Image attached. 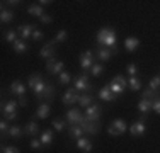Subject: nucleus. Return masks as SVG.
I'll return each mask as SVG.
<instances>
[{"label":"nucleus","mask_w":160,"mask_h":153,"mask_svg":"<svg viewBox=\"0 0 160 153\" xmlns=\"http://www.w3.org/2000/svg\"><path fill=\"white\" fill-rule=\"evenodd\" d=\"M51 126H53V129H55V131H63V128H65V121H62V119H53Z\"/></svg>","instance_id":"37"},{"label":"nucleus","mask_w":160,"mask_h":153,"mask_svg":"<svg viewBox=\"0 0 160 153\" xmlns=\"http://www.w3.org/2000/svg\"><path fill=\"white\" fill-rule=\"evenodd\" d=\"M138 46H140V39H138V37L129 36V37L124 39V48H126V51H129V53L136 51V49H138Z\"/></svg>","instance_id":"19"},{"label":"nucleus","mask_w":160,"mask_h":153,"mask_svg":"<svg viewBox=\"0 0 160 153\" xmlns=\"http://www.w3.org/2000/svg\"><path fill=\"white\" fill-rule=\"evenodd\" d=\"M49 112H51V106L49 104H41L39 107H38V111H36V117H39V119H46V117L49 116Z\"/></svg>","instance_id":"21"},{"label":"nucleus","mask_w":160,"mask_h":153,"mask_svg":"<svg viewBox=\"0 0 160 153\" xmlns=\"http://www.w3.org/2000/svg\"><path fill=\"white\" fill-rule=\"evenodd\" d=\"M80 128L83 129V133H87V135H97L99 129H101V124L96 121H89L85 116L82 117V121H80Z\"/></svg>","instance_id":"7"},{"label":"nucleus","mask_w":160,"mask_h":153,"mask_svg":"<svg viewBox=\"0 0 160 153\" xmlns=\"http://www.w3.org/2000/svg\"><path fill=\"white\" fill-rule=\"evenodd\" d=\"M19 106H21V107L28 106V101H26V97H19Z\"/></svg>","instance_id":"46"},{"label":"nucleus","mask_w":160,"mask_h":153,"mask_svg":"<svg viewBox=\"0 0 160 153\" xmlns=\"http://www.w3.org/2000/svg\"><path fill=\"white\" fill-rule=\"evenodd\" d=\"M5 41H7V43H10V44L16 43V41H17V32H16V31H12V29L7 31V32H5Z\"/></svg>","instance_id":"36"},{"label":"nucleus","mask_w":160,"mask_h":153,"mask_svg":"<svg viewBox=\"0 0 160 153\" xmlns=\"http://www.w3.org/2000/svg\"><path fill=\"white\" fill-rule=\"evenodd\" d=\"M2 153H21L17 146H2Z\"/></svg>","instance_id":"42"},{"label":"nucleus","mask_w":160,"mask_h":153,"mask_svg":"<svg viewBox=\"0 0 160 153\" xmlns=\"http://www.w3.org/2000/svg\"><path fill=\"white\" fill-rule=\"evenodd\" d=\"M9 128H10V126L7 124V121H5V119L0 122V131H2V136H7V131H9Z\"/></svg>","instance_id":"43"},{"label":"nucleus","mask_w":160,"mask_h":153,"mask_svg":"<svg viewBox=\"0 0 160 153\" xmlns=\"http://www.w3.org/2000/svg\"><path fill=\"white\" fill-rule=\"evenodd\" d=\"M129 133L131 136H143L147 133V122H145V116H142L138 121H135L129 126Z\"/></svg>","instance_id":"8"},{"label":"nucleus","mask_w":160,"mask_h":153,"mask_svg":"<svg viewBox=\"0 0 160 153\" xmlns=\"http://www.w3.org/2000/svg\"><path fill=\"white\" fill-rule=\"evenodd\" d=\"M28 85L34 94L38 95V99H51L55 94V89L51 87V83H48L41 75H29Z\"/></svg>","instance_id":"1"},{"label":"nucleus","mask_w":160,"mask_h":153,"mask_svg":"<svg viewBox=\"0 0 160 153\" xmlns=\"http://www.w3.org/2000/svg\"><path fill=\"white\" fill-rule=\"evenodd\" d=\"M41 143H43V146H49V145L53 143V131L51 129H46V131L41 133Z\"/></svg>","instance_id":"26"},{"label":"nucleus","mask_w":160,"mask_h":153,"mask_svg":"<svg viewBox=\"0 0 160 153\" xmlns=\"http://www.w3.org/2000/svg\"><path fill=\"white\" fill-rule=\"evenodd\" d=\"M12 48H14L16 53H26L28 51V43H26L24 39H17L16 43L12 44Z\"/></svg>","instance_id":"28"},{"label":"nucleus","mask_w":160,"mask_h":153,"mask_svg":"<svg viewBox=\"0 0 160 153\" xmlns=\"http://www.w3.org/2000/svg\"><path fill=\"white\" fill-rule=\"evenodd\" d=\"M92 95L90 94H83V95H80V101H78V106L80 107H83V109H87L89 106H92L94 104V101H92Z\"/></svg>","instance_id":"27"},{"label":"nucleus","mask_w":160,"mask_h":153,"mask_svg":"<svg viewBox=\"0 0 160 153\" xmlns=\"http://www.w3.org/2000/svg\"><path fill=\"white\" fill-rule=\"evenodd\" d=\"M53 41L51 43H48V44H44L43 48H41V51H39V56L41 58H46V60H51L53 56H55V48H53Z\"/></svg>","instance_id":"17"},{"label":"nucleus","mask_w":160,"mask_h":153,"mask_svg":"<svg viewBox=\"0 0 160 153\" xmlns=\"http://www.w3.org/2000/svg\"><path fill=\"white\" fill-rule=\"evenodd\" d=\"M94 56H96V53H92L90 49L80 53L78 60H80V67H82V70L89 72L90 68H92V65H94Z\"/></svg>","instance_id":"6"},{"label":"nucleus","mask_w":160,"mask_h":153,"mask_svg":"<svg viewBox=\"0 0 160 153\" xmlns=\"http://www.w3.org/2000/svg\"><path fill=\"white\" fill-rule=\"evenodd\" d=\"M28 12L31 15H34V17H38V19H41L44 15V10H43V7H41L39 3H32V5H29Z\"/></svg>","instance_id":"23"},{"label":"nucleus","mask_w":160,"mask_h":153,"mask_svg":"<svg viewBox=\"0 0 160 153\" xmlns=\"http://www.w3.org/2000/svg\"><path fill=\"white\" fill-rule=\"evenodd\" d=\"M32 39L34 41H41V39H43V37H44V34H43V31H39V29H36V31H34V32H32Z\"/></svg>","instance_id":"44"},{"label":"nucleus","mask_w":160,"mask_h":153,"mask_svg":"<svg viewBox=\"0 0 160 153\" xmlns=\"http://www.w3.org/2000/svg\"><path fill=\"white\" fill-rule=\"evenodd\" d=\"M9 92L10 95H16V97H24L26 94V85L21 82V80H14L9 87Z\"/></svg>","instance_id":"13"},{"label":"nucleus","mask_w":160,"mask_h":153,"mask_svg":"<svg viewBox=\"0 0 160 153\" xmlns=\"http://www.w3.org/2000/svg\"><path fill=\"white\" fill-rule=\"evenodd\" d=\"M77 148H78V150H82V151H85V153H90V151H92V143H90L89 138L82 136V138H78V140H77Z\"/></svg>","instance_id":"18"},{"label":"nucleus","mask_w":160,"mask_h":153,"mask_svg":"<svg viewBox=\"0 0 160 153\" xmlns=\"http://www.w3.org/2000/svg\"><path fill=\"white\" fill-rule=\"evenodd\" d=\"M82 117H83V116L78 112L77 109H70V111L67 112V122H68L70 126H78L80 121H82Z\"/></svg>","instance_id":"15"},{"label":"nucleus","mask_w":160,"mask_h":153,"mask_svg":"<svg viewBox=\"0 0 160 153\" xmlns=\"http://www.w3.org/2000/svg\"><path fill=\"white\" fill-rule=\"evenodd\" d=\"M38 3H39L41 7H43V5H51L53 2H49V0H41V2H38Z\"/></svg>","instance_id":"47"},{"label":"nucleus","mask_w":160,"mask_h":153,"mask_svg":"<svg viewBox=\"0 0 160 153\" xmlns=\"http://www.w3.org/2000/svg\"><path fill=\"white\" fill-rule=\"evenodd\" d=\"M150 89L157 92L160 89V76H153V78L150 80Z\"/></svg>","instance_id":"38"},{"label":"nucleus","mask_w":160,"mask_h":153,"mask_svg":"<svg viewBox=\"0 0 160 153\" xmlns=\"http://www.w3.org/2000/svg\"><path fill=\"white\" fill-rule=\"evenodd\" d=\"M157 97H160V95L155 90H152V89H147L142 94V99H147V101H153V99H157Z\"/></svg>","instance_id":"34"},{"label":"nucleus","mask_w":160,"mask_h":153,"mask_svg":"<svg viewBox=\"0 0 160 153\" xmlns=\"http://www.w3.org/2000/svg\"><path fill=\"white\" fill-rule=\"evenodd\" d=\"M101 112H102V107L94 102L92 106H89V107L85 109V117H87L89 121L99 122V119H101Z\"/></svg>","instance_id":"10"},{"label":"nucleus","mask_w":160,"mask_h":153,"mask_svg":"<svg viewBox=\"0 0 160 153\" xmlns=\"http://www.w3.org/2000/svg\"><path fill=\"white\" fill-rule=\"evenodd\" d=\"M70 80H72V76H70L68 72H62V73L58 75V83H60V85H68Z\"/></svg>","instance_id":"33"},{"label":"nucleus","mask_w":160,"mask_h":153,"mask_svg":"<svg viewBox=\"0 0 160 153\" xmlns=\"http://www.w3.org/2000/svg\"><path fill=\"white\" fill-rule=\"evenodd\" d=\"M128 87L131 90H140L142 89V80H140L138 76H131V78L128 80Z\"/></svg>","instance_id":"31"},{"label":"nucleus","mask_w":160,"mask_h":153,"mask_svg":"<svg viewBox=\"0 0 160 153\" xmlns=\"http://www.w3.org/2000/svg\"><path fill=\"white\" fill-rule=\"evenodd\" d=\"M3 3H9V5H12V7L19 5V2H16V0H12V2H3Z\"/></svg>","instance_id":"48"},{"label":"nucleus","mask_w":160,"mask_h":153,"mask_svg":"<svg viewBox=\"0 0 160 153\" xmlns=\"http://www.w3.org/2000/svg\"><path fill=\"white\" fill-rule=\"evenodd\" d=\"M126 129H128V124L123 119H114L111 122V126L108 128V133L111 136H119V135H124Z\"/></svg>","instance_id":"5"},{"label":"nucleus","mask_w":160,"mask_h":153,"mask_svg":"<svg viewBox=\"0 0 160 153\" xmlns=\"http://www.w3.org/2000/svg\"><path fill=\"white\" fill-rule=\"evenodd\" d=\"M97 44H99V48L114 49L116 48V32L111 27H102L97 32Z\"/></svg>","instance_id":"2"},{"label":"nucleus","mask_w":160,"mask_h":153,"mask_svg":"<svg viewBox=\"0 0 160 153\" xmlns=\"http://www.w3.org/2000/svg\"><path fill=\"white\" fill-rule=\"evenodd\" d=\"M63 68H65L63 61H58L55 58H51V60L46 61V72H48V73H51V75H60L63 72Z\"/></svg>","instance_id":"11"},{"label":"nucleus","mask_w":160,"mask_h":153,"mask_svg":"<svg viewBox=\"0 0 160 153\" xmlns=\"http://www.w3.org/2000/svg\"><path fill=\"white\" fill-rule=\"evenodd\" d=\"M118 53V48H114V49H109V48H99L97 51H96V56H97V60H101V61H109L112 58V55H116Z\"/></svg>","instance_id":"14"},{"label":"nucleus","mask_w":160,"mask_h":153,"mask_svg":"<svg viewBox=\"0 0 160 153\" xmlns=\"http://www.w3.org/2000/svg\"><path fill=\"white\" fill-rule=\"evenodd\" d=\"M99 99H101V101H104V102H112L114 99H116V95L109 90V87H104V89L99 90Z\"/></svg>","instance_id":"22"},{"label":"nucleus","mask_w":160,"mask_h":153,"mask_svg":"<svg viewBox=\"0 0 160 153\" xmlns=\"http://www.w3.org/2000/svg\"><path fill=\"white\" fill-rule=\"evenodd\" d=\"M68 135L72 138H75V140H78V138L83 136V129L80 128V126H70V128H68Z\"/></svg>","instance_id":"30"},{"label":"nucleus","mask_w":160,"mask_h":153,"mask_svg":"<svg viewBox=\"0 0 160 153\" xmlns=\"http://www.w3.org/2000/svg\"><path fill=\"white\" fill-rule=\"evenodd\" d=\"M0 21H2L3 24L12 22L14 21V12L12 10H7V9H2V12H0Z\"/></svg>","instance_id":"29"},{"label":"nucleus","mask_w":160,"mask_h":153,"mask_svg":"<svg viewBox=\"0 0 160 153\" xmlns=\"http://www.w3.org/2000/svg\"><path fill=\"white\" fill-rule=\"evenodd\" d=\"M102 72H104V67H102L101 63H94L92 68H90V73H92L94 76H101Z\"/></svg>","instance_id":"35"},{"label":"nucleus","mask_w":160,"mask_h":153,"mask_svg":"<svg viewBox=\"0 0 160 153\" xmlns=\"http://www.w3.org/2000/svg\"><path fill=\"white\" fill-rule=\"evenodd\" d=\"M17 102L16 101H7L2 104V112L5 121H14L17 117Z\"/></svg>","instance_id":"4"},{"label":"nucleus","mask_w":160,"mask_h":153,"mask_svg":"<svg viewBox=\"0 0 160 153\" xmlns=\"http://www.w3.org/2000/svg\"><path fill=\"white\" fill-rule=\"evenodd\" d=\"M22 135H24V131H22L21 126H10L9 131H7V136L14 138V140H19V138H22Z\"/></svg>","instance_id":"25"},{"label":"nucleus","mask_w":160,"mask_h":153,"mask_svg":"<svg viewBox=\"0 0 160 153\" xmlns=\"http://www.w3.org/2000/svg\"><path fill=\"white\" fill-rule=\"evenodd\" d=\"M39 21L43 22V24H51V22H53V17H51V15H49V14H44L43 17L39 19Z\"/></svg>","instance_id":"45"},{"label":"nucleus","mask_w":160,"mask_h":153,"mask_svg":"<svg viewBox=\"0 0 160 153\" xmlns=\"http://www.w3.org/2000/svg\"><path fill=\"white\" fill-rule=\"evenodd\" d=\"M29 146H31L32 150H41V148H43V143H41V140H36V138H32L31 143H29Z\"/></svg>","instance_id":"39"},{"label":"nucleus","mask_w":160,"mask_h":153,"mask_svg":"<svg viewBox=\"0 0 160 153\" xmlns=\"http://www.w3.org/2000/svg\"><path fill=\"white\" fill-rule=\"evenodd\" d=\"M78 101H80V95H78V90H75V89H68V90L63 94V104H65V106L77 104Z\"/></svg>","instance_id":"12"},{"label":"nucleus","mask_w":160,"mask_h":153,"mask_svg":"<svg viewBox=\"0 0 160 153\" xmlns=\"http://www.w3.org/2000/svg\"><path fill=\"white\" fill-rule=\"evenodd\" d=\"M68 39V32L65 29H62V31H58L56 32V36H55V39H53V43H65V41Z\"/></svg>","instance_id":"32"},{"label":"nucleus","mask_w":160,"mask_h":153,"mask_svg":"<svg viewBox=\"0 0 160 153\" xmlns=\"http://www.w3.org/2000/svg\"><path fill=\"white\" fill-rule=\"evenodd\" d=\"M152 111L157 112V114H160V97H157V99L152 101Z\"/></svg>","instance_id":"41"},{"label":"nucleus","mask_w":160,"mask_h":153,"mask_svg":"<svg viewBox=\"0 0 160 153\" xmlns=\"http://www.w3.org/2000/svg\"><path fill=\"white\" fill-rule=\"evenodd\" d=\"M17 31H19V34H21V37L26 41L28 37L32 36V32L36 31V27H34L32 24H21V26L17 27Z\"/></svg>","instance_id":"16"},{"label":"nucleus","mask_w":160,"mask_h":153,"mask_svg":"<svg viewBox=\"0 0 160 153\" xmlns=\"http://www.w3.org/2000/svg\"><path fill=\"white\" fill-rule=\"evenodd\" d=\"M138 111L143 114V116H147V114L152 111V101H147V99H142V101L138 102Z\"/></svg>","instance_id":"24"},{"label":"nucleus","mask_w":160,"mask_h":153,"mask_svg":"<svg viewBox=\"0 0 160 153\" xmlns=\"http://www.w3.org/2000/svg\"><path fill=\"white\" fill-rule=\"evenodd\" d=\"M126 72H128L131 76H136V73H138V67H136L135 63H129L128 67H126Z\"/></svg>","instance_id":"40"},{"label":"nucleus","mask_w":160,"mask_h":153,"mask_svg":"<svg viewBox=\"0 0 160 153\" xmlns=\"http://www.w3.org/2000/svg\"><path fill=\"white\" fill-rule=\"evenodd\" d=\"M38 131H39V126H38L36 121H29L28 124H26V128H24V135L26 136H31V138L36 136Z\"/></svg>","instance_id":"20"},{"label":"nucleus","mask_w":160,"mask_h":153,"mask_svg":"<svg viewBox=\"0 0 160 153\" xmlns=\"http://www.w3.org/2000/svg\"><path fill=\"white\" fill-rule=\"evenodd\" d=\"M73 89L78 90V92H85V94H90V90H92V85L89 83V78H87V75H80V76H77V78H75Z\"/></svg>","instance_id":"9"},{"label":"nucleus","mask_w":160,"mask_h":153,"mask_svg":"<svg viewBox=\"0 0 160 153\" xmlns=\"http://www.w3.org/2000/svg\"><path fill=\"white\" fill-rule=\"evenodd\" d=\"M108 87L114 95H121V94H124V90H126V87H128V80L124 78L123 75H118L111 80V83H109Z\"/></svg>","instance_id":"3"}]
</instances>
